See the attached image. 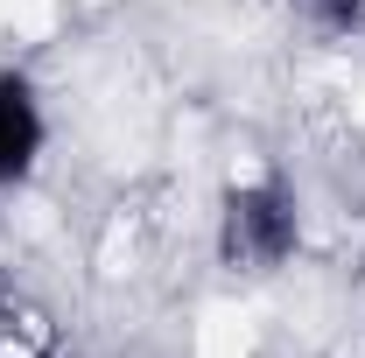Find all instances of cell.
<instances>
[{"label": "cell", "mask_w": 365, "mask_h": 358, "mask_svg": "<svg viewBox=\"0 0 365 358\" xmlns=\"http://www.w3.org/2000/svg\"><path fill=\"white\" fill-rule=\"evenodd\" d=\"M302 190L281 176V169H260V176L225 183L218 211H211V253L225 274H281L295 253H302Z\"/></svg>", "instance_id": "cell-1"}, {"label": "cell", "mask_w": 365, "mask_h": 358, "mask_svg": "<svg viewBox=\"0 0 365 358\" xmlns=\"http://www.w3.org/2000/svg\"><path fill=\"white\" fill-rule=\"evenodd\" d=\"M49 155V106L21 63H0V197L29 190Z\"/></svg>", "instance_id": "cell-2"}, {"label": "cell", "mask_w": 365, "mask_h": 358, "mask_svg": "<svg viewBox=\"0 0 365 358\" xmlns=\"http://www.w3.org/2000/svg\"><path fill=\"white\" fill-rule=\"evenodd\" d=\"M288 7L317 43H359L365 36V0H288Z\"/></svg>", "instance_id": "cell-3"}, {"label": "cell", "mask_w": 365, "mask_h": 358, "mask_svg": "<svg viewBox=\"0 0 365 358\" xmlns=\"http://www.w3.org/2000/svg\"><path fill=\"white\" fill-rule=\"evenodd\" d=\"M0 358H49L43 316L21 310V302H7V295H0Z\"/></svg>", "instance_id": "cell-4"}]
</instances>
